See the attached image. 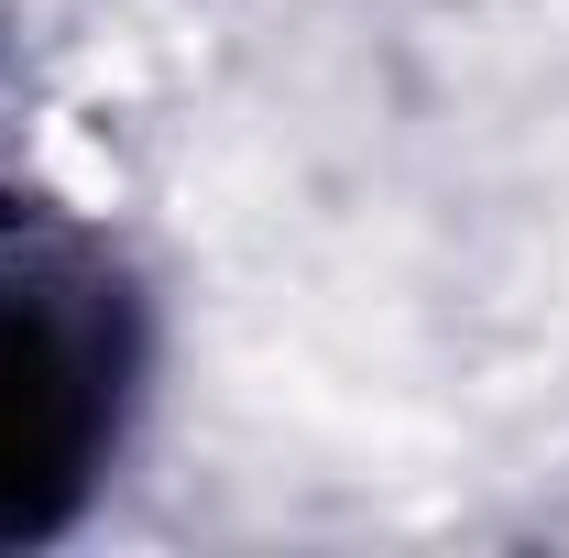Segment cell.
I'll use <instances>...</instances> for the list:
<instances>
[{"mask_svg": "<svg viewBox=\"0 0 569 558\" xmlns=\"http://www.w3.org/2000/svg\"><path fill=\"white\" fill-rule=\"evenodd\" d=\"M121 427V307L99 275L0 285V537H44Z\"/></svg>", "mask_w": 569, "mask_h": 558, "instance_id": "cell-1", "label": "cell"}]
</instances>
